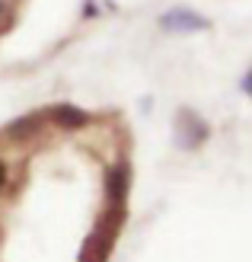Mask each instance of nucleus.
<instances>
[{
    "instance_id": "obj_1",
    "label": "nucleus",
    "mask_w": 252,
    "mask_h": 262,
    "mask_svg": "<svg viewBox=\"0 0 252 262\" xmlns=\"http://www.w3.org/2000/svg\"><path fill=\"white\" fill-rule=\"evenodd\" d=\"M163 26H169V29H201L204 23L198 16H192L189 10H172L163 16Z\"/></svg>"
},
{
    "instance_id": "obj_2",
    "label": "nucleus",
    "mask_w": 252,
    "mask_h": 262,
    "mask_svg": "<svg viewBox=\"0 0 252 262\" xmlns=\"http://www.w3.org/2000/svg\"><path fill=\"white\" fill-rule=\"evenodd\" d=\"M7 182H10V166H7L4 157H0V192L7 189Z\"/></svg>"
},
{
    "instance_id": "obj_3",
    "label": "nucleus",
    "mask_w": 252,
    "mask_h": 262,
    "mask_svg": "<svg viewBox=\"0 0 252 262\" xmlns=\"http://www.w3.org/2000/svg\"><path fill=\"white\" fill-rule=\"evenodd\" d=\"M0 16H7V4H4V0H0Z\"/></svg>"
}]
</instances>
